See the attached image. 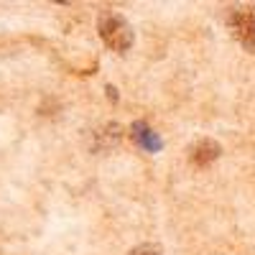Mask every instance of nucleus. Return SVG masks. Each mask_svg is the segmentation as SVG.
<instances>
[{
    "label": "nucleus",
    "mask_w": 255,
    "mask_h": 255,
    "mask_svg": "<svg viewBox=\"0 0 255 255\" xmlns=\"http://www.w3.org/2000/svg\"><path fill=\"white\" fill-rule=\"evenodd\" d=\"M220 153H222V148H220L217 140L202 138V140H197L194 145L189 148V161L194 163V166H199V168H204L209 163H215L220 158Z\"/></svg>",
    "instance_id": "7ed1b4c3"
},
{
    "label": "nucleus",
    "mask_w": 255,
    "mask_h": 255,
    "mask_svg": "<svg viewBox=\"0 0 255 255\" xmlns=\"http://www.w3.org/2000/svg\"><path fill=\"white\" fill-rule=\"evenodd\" d=\"M128 255H161V250L153 248V245H138V248H133Z\"/></svg>",
    "instance_id": "39448f33"
},
{
    "label": "nucleus",
    "mask_w": 255,
    "mask_h": 255,
    "mask_svg": "<svg viewBox=\"0 0 255 255\" xmlns=\"http://www.w3.org/2000/svg\"><path fill=\"white\" fill-rule=\"evenodd\" d=\"M97 28H100L102 41L113 51H128L133 46V28H130V23H128L120 13H113V10L102 13Z\"/></svg>",
    "instance_id": "f257e3e1"
},
{
    "label": "nucleus",
    "mask_w": 255,
    "mask_h": 255,
    "mask_svg": "<svg viewBox=\"0 0 255 255\" xmlns=\"http://www.w3.org/2000/svg\"><path fill=\"white\" fill-rule=\"evenodd\" d=\"M227 26L232 31L240 44L248 51H255V8L253 5H243V8H232Z\"/></svg>",
    "instance_id": "f03ea898"
},
{
    "label": "nucleus",
    "mask_w": 255,
    "mask_h": 255,
    "mask_svg": "<svg viewBox=\"0 0 255 255\" xmlns=\"http://www.w3.org/2000/svg\"><path fill=\"white\" fill-rule=\"evenodd\" d=\"M130 133H133V138L138 140V145H143L145 151H151V153L161 151L163 140H161V138H158V133H153L145 123H135V125L130 128Z\"/></svg>",
    "instance_id": "20e7f679"
}]
</instances>
